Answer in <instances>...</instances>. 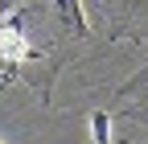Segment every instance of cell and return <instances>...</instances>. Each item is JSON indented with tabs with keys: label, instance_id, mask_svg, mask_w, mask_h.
Here are the masks:
<instances>
[{
	"label": "cell",
	"instance_id": "obj_3",
	"mask_svg": "<svg viewBox=\"0 0 148 144\" xmlns=\"http://www.w3.org/2000/svg\"><path fill=\"white\" fill-rule=\"evenodd\" d=\"M0 144H4V140H0Z\"/></svg>",
	"mask_w": 148,
	"mask_h": 144
},
{
	"label": "cell",
	"instance_id": "obj_1",
	"mask_svg": "<svg viewBox=\"0 0 148 144\" xmlns=\"http://www.w3.org/2000/svg\"><path fill=\"white\" fill-rule=\"evenodd\" d=\"M29 53H33V45L25 41L21 25L16 21L0 25V62H21V58H29Z\"/></svg>",
	"mask_w": 148,
	"mask_h": 144
},
{
	"label": "cell",
	"instance_id": "obj_2",
	"mask_svg": "<svg viewBox=\"0 0 148 144\" xmlns=\"http://www.w3.org/2000/svg\"><path fill=\"white\" fill-rule=\"evenodd\" d=\"M95 144H107V115H95Z\"/></svg>",
	"mask_w": 148,
	"mask_h": 144
}]
</instances>
